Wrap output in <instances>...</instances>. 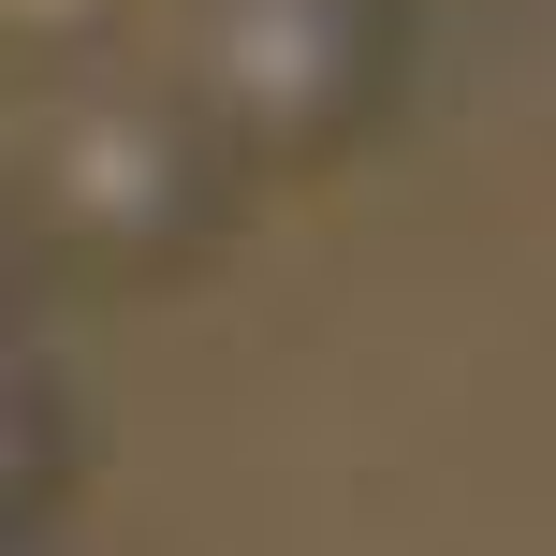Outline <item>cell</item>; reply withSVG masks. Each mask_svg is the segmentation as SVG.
Here are the masks:
<instances>
[{"label":"cell","mask_w":556,"mask_h":556,"mask_svg":"<svg viewBox=\"0 0 556 556\" xmlns=\"http://www.w3.org/2000/svg\"><path fill=\"white\" fill-rule=\"evenodd\" d=\"M235 191H250V176L205 147V117L176 103L147 59L29 88L15 205H29V250H45L59 278H103V293H132V278H191L205 250H220Z\"/></svg>","instance_id":"1"},{"label":"cell","mask_w":556,"mask_h":556,"mask_svg":"<svg viewBox=\"0 0 556 556\" xmlns=\"http://www.w3.org/2000/svg\"><path fill=\"white\" fill-rule=\"evenodd\" d=\"M147 74L235 176H323L395 103V0H162Z\"/></svg>","instance_id":"2"},{"label":"cell","mask_w":556,"mask_h":556,"mask_svg":"<svg viewBox=\"0 0 556 556\" xmlns=\"http://www.w3.org/2000/svg\"><path fill=\"white\" fill-rule=\"evenodd\" d=\"M0 59L15 74H117V59H147V0H0Z\"/></svg>","instance_id":"3"},{"label":"cell","mask_w":556,"mask_h":556,"mask_svg":"<svg viewBox=\"0 0 556 556\" xmlns=\"http://www.w3.org/2000/svg\"><path fill=\"white\" fill-rule=\"evenodd\" d=\"M59 469H74V425H59L45 366H15V352H0V542H29V528H45Z\"/></svg>","instance_id":"4"},{"label":"cell","mask_w":556,"mask_h":556,"mask_svg":"<svg viewBox=\"0 0 556 556\" xmlns=\"http://www.w3.org/2000/svg\"><path fill=\"white\" fill-rule=\"evenodd\" d=\"M29 278H45V250H29V205H15V147H0V323L29 307Z\"/></svg>","instance_id":"5"},{"label":"cell","mask_w":556,"mask_h":556,"mask_svg":"<svg viewBox=\"0 0 556 556\" xmlns=\"http://www.w3.org/2000/svg\"><path fill=\"white\" fill-rule=\"evenodd\" d=\"M0 556H29V542H0Z\"/></svg>","instance_id":"6"}]
</instances>
